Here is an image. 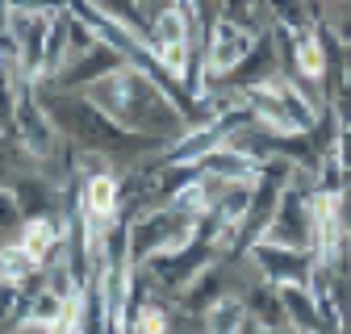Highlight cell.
Here are the masks:
<instances>
[{"instance_id": "cell-16", "label": "cell", "mask_w": 351, "mask_h": 334, "mask_svg": "<svg viewBox=\"0 0 351 334\" xmlns=\"http://www.w3.org/2000/svg\"><path fill=\"white\" fill-rule=\"evenodd\" d=\"M13 196H17V205H21V214H29V218H47V205L55 201L51 188L42 184V180H21V184L13 188Z\"/></svg>"}, {"instance_id": "cell-1", "label": "cell", "mask_w": 351, "mask_h": 334, "mask_svg": "<svg viewBox=\"0 0 351 334\" xmlns=\"http://www.w3.org/2000/svg\"><path fill=\"white\" fill-rule=\"evenodd\" d=\"M88 101H93L97 109H105L117 125H125V130H134V134H147L155 142L171 138V134L180 138V130H184L180 109H176L163 97L159 84L151 75H143L134 63H121L109 75L93 79L88 84Z\"/></svg>"}, {"instance_id": "cell-5", "label": "cell", "mask_w": 351, "mask_h": 334, "mask_svg": "<svg viewBox=\"0 0 351 334\" xmlns=\"http://www.w3.org/2000/svg\"><path fill=\"white\" fill-rule=\"evenodd\" d=\"M251 259L259 264V272H268V280H276V284H310V272H314V250L289 246V242H272V238L255 242Z\"/></svg>"}, {"instance_id": "cell-19", "label": "cell", "mask_w": 351, "mask_h": 334, "mask_svg": "<svg viewBox=\"0 0 351 334\" xmlns=\"http://www.w3.org/2000/svg\"><path fill=\"white\" fill-rule=\"evenodd\" d=\"M163 326H167V318L155 305H143V313L134 318V330H163Z\"/></svg>"}, {"instance_id": "cell-20", "label": "cell", "mask_w": 351, "mask_h": 334, "mask_svg": "<svg viewBox=\"0 0 351 334\" xmlns=\"http://www.w3.org/2000/svg\"><path fill=\"white\" fill-rule=\"evenodd\" d=\"M167 5H176V0H138V9H143V17H147V21H151L159 9H167Z\"/></svg>"}, {"instance_id": "cell-9", "label": "cell", "mask_w": 351, "mask_h": 334, "mask_svg": "<svg viewBox=\"0 0 351 334\" xmlns=\"http://www.w3.org/2000/svg\"><path fill=\"white\" fill-rule=\"evenodd\" d=\"M80 205H84L88 222H97V226H109V222L117 218V205H121V188H117V180H113L109 172H97V176H88Z\"/></svg>"}, {"instance_id": "cell-2", "label": "cell", "mask_w": 351, "mask_h": 334, "mask_svg": "<svg viewBox=\"0 0 351 334\" xmlns=\"http://www.w3.org/2000/svg\"><path fill=\"white\" fill-rule=\"evenodd\" d=\"M197 234V218L180 214L171 205H159L151 214H143L138 222H130V259L134 264H147L159 250H171Z\"/></svg>"}, {"instance_id": "cell-17", "label": "cell", "mask_w": 351, "mask_h": 334, "mask_svg": "<svg viewBox=\"0 0 351 334\" xmlns=\"http://www.w3.org/2000/svg\"><path fill=\"white\" fill-rule=\"evenodd\" d=\"M272 13H276V25L289 29V34H305V29H310V13L301 9V0H272Z\"/></svg>"}, {"instance_id": "cell-13", "label": "cell", "mask_w": 351, "mask_h": 334, "mask_svg": "<svg viewBox=\"0 0 351 334\" xmlns=\"http://www.w3.org/2000/svg\"><path fill=\"white\" fill-rule=\"evenodd\" d=\"M301 79H310V84H318L322 75H326V51H322V38L314 34V29H305V34H297V67H293Z\"/></svg>"}, {"instance_id": "cell-3", "label": "cell", "mask_w": 351, "mask_h": 334, "mask_svg": "<svg viewBox=\"0 0 351 334\" xmlns=\"http://www.w3.org/2000/svg\"><path fill=\"white\" fill-rule=\"evenodd\" d=\"M0 25L9 29V51H13L17 71L25 79H38V71H42V47H47V29H51V13L13 5Z\"/></svg>"}, {"instance_id": "cell-21", "label": "cell", "mask_w": 351, "mask_h": 334, "mask_svg": "<svg viewBox=\"0 0 351 334\" xmlns=\"http://www.w3.org/2000/svg\"><path fill=\"white\" fill-rule=\"evenodd\" d=\"M13 9V0H0V21H5V13Z\"/></svg>"}, {"instance_id": "cell-11", "label": "cell", "mask_w": 351, "mask_h": 334, "mask_svg": "<svg viewBox=\"0 0 351 334\" xmlns=\"http://www.w3.org/2000/svg\"><path fill=\"white\" fill-rule=\"evenodd\" d=\"M280 301H285V313H289L293 330H318V326H326L322 313H318V301H314L310 284H280Z\"/></svg>"}, {"instance_id": "cell-6", "label": "cell", "mask_w": 351, "mask_h": 334, "mask_svg": "<svg viewBox=\"0 0 351 334\" xmlns=\"http://www.w3.org/2000/svg\"><path fill=\"white\" fill-rule=\"evenodd\" d=\"M251 51V29L243 21H230V17H217L213 29H209V42H205V71L213 75H230Z\"/></svg>"}, {"instance_id": "cell-15", "label": "cell", "mask_w": 351, "mask_h": 334, "mask_svg": "<svg viewBox=\"0 0 351 334\" xmlns=\"http://www.w3.org/2000/svg\"><path fill=\"white\" fill-rule=\"evenodd\" d=\"M205 326L217 330V334H226V330H243V326H251V318H247V305H243V301L222 297V301H213V305H209Z\"/></svg>"}, {"instance_id": "cell-4", "label": "cell", "mask_w": 351, "mask_h": 334, "mask_svg": "<svg viewBox=\"0 0 351 334\" xmlns=\"http://www.w3.org/2000/svg\"><path fill=\"white\" fill-rule=\"evenodd\" d=\"M13 84V79H9ZM13 125H17V138L25 142L29 155H42L47 159L55 151V121L51 113L42 109L29 92V79L25 84H13Z\"/></svg>"}, {"instance_id": "cell-7", "label": "cell", "mask_w": 351, "mask_h": 334, "mask_svg": "<svg viewBox=\"0 0 351 334\" xmlns=\"http://www.w3.org/2000/svg\"><path fill=\"white\" fill-rule=\"evenodd\" d=\"M125 59H121V51H113L109 42H101L97 38V47H88V51H80L75 55V63H67V67H59L51 79H55V88H88L93 79H101V75H109L113 67H121Z\"/></svg>"}, {"instance_id": "cell-10", "label": "cell", "mask_w": 351, "mask_h": 334, "mask_svg": "<svg viewBox=\"0 0 351 334\" xmlns=\"http://www.w3.org/2000/svg\"><path fill=\"white\" fill-rule=\"evenodd\" d=\"M189 9L184 5H167L151 17V51L159 47H189Z\"/></svg>"}, {"instance_id": "cell-18", "label": "cell", "mask_w": 351, "mask_h": 334, "mask_svg": "<svg viewBox=\"0 0 351 334\" xmlns=\"http://www.w3.org/2000/svg\"><path fill=\"white\" fill-rule=\"evenodd\" d=\"M21 218V205H17V196L9 192V188H0V234H5L13 222Z\"/></svg>"}, {"instance_id": "cell-12", "label": "cell", "mask_w": 351, "mask_h": 334, "mask_svg": "<svg viewBox=\"0 0 351 334\" xmlns=\"http://www.w3.org/2000/svg\"><path fill=\"white\" fill-rule=\"evenodd\" d=\"M25 250H29V255L42 264V268H47V259L55 255V250L63 246V238H59V226L51 222V218H29L25 226H21V238H17Z\"/></svg>"}, {"instance_id": "cell-14", "label": "cell", "mask_w": 351, "mask_h": 334, "mask_svg": "<svg viewBox=\"0 0 351 334\" xmlns=\"http://www.w3.org/2000/svg\"><path fill=\"white\" fill-rule=\"evenodd\" d=\"M42 264L29 255V250L21 242H5L0 246V280H9V284H25L29 276H38Z\"/></svg>"}, {"instance_id": "cell-8", "label": "cell", "mask_w": 351, "mask_h": 334, "mask_svg": "<svg viewBox=\"0 0 351 334\" xmlns=\"http://www.w3.org/2000/svg\"><path fill=\"white\" fill-rule=\"evenodd\" d=\"M197 172H201V176H213V180H239V184H247V180H255L259 163H255V155H247L243 146L217 142L213 151H205V155L197 159Z\"/></svg>"}]
</instances>
